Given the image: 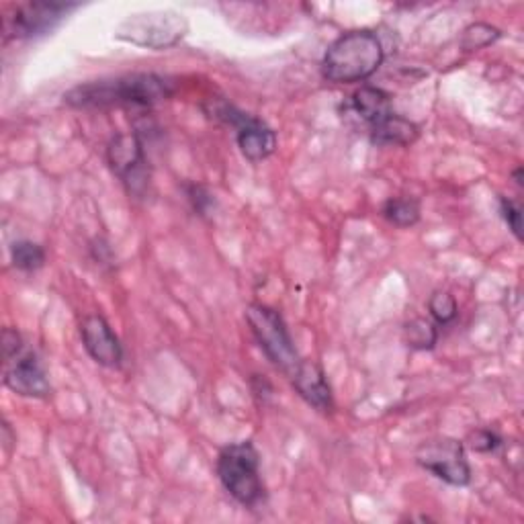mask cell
<instances>
[{"instance_id": "6da1fadb", "label": "cell", "mask_w": 524, "mask_h": 524, "mask_svg": "<svg viewBox=\"0 0 524 524\" xmlns=\"http://www.w3.org/2000/svg\"><path fill=\"white\" fill-rule=\"evenodd\" d=\"M174 93V82L158 74H129L113 80H97L72 89L64 99L76 109L150 107Z\"/></svg>"}, {"instance_id": "7a4b0ae2", "label": "cell", "mask_w": 524, "mask_h": 524, "mask_svg": "<svg viewBox=\"0 0 524 524\" xmlns=\"http://www.w3.org/2000/svg\"><path fill=\"white\" fill-rule=\"evenodd\" d=\"M383 46L373 31H353L336 39L324 56V78L336 84L359 82L377 72Z\"/></svg>"}, {"instance_id": "3957f363", "label": "cell", "mask_w": 524, "mask_h": 524, "mask_svg": "<svg viewBox=\"0 0 524 524\" xmlns=\"http://www.w3.org/2000/svg\"><path fill=\"white\" fill-rule=\"evenodd\" d=\"M189 31V21L177 11H146L129 15L119 27L117 37L148 50H166L179 43Z\"/></svg>"}, {"instance_id": "277c9868", "label": "cell", "mask_w": 524, "mask_h": 524, "mask_svg": "<svg viewBox=\"0 0 524 524\" xmlns=\"http://www.w3.org/2000/svg\"><path fill=\"white\" fill-rule=\"evenodd\" d=\"M258 453L252 443H236L226 447L217 459V475L224 488L242 506H256L265 490L258 475Z\"/></svg>"}, {"instance_id": "5b68a950", "label": "cell", "mask_w": 524, "mask_h": 524, "mask_svg": "<svg viewBox=\"0 0 524 524\" xmlns=\"http://www.w3.org/2000/svg\"><path fill=\"white\" fill-rule=\"evenodd\" d=\"M246 322L258 346L262 348V353L279 369L293 373L301 361L297 359V351L281 314L273 308H267V305L254 303L246 310Z\"/></svg>"}, {"instance_id": "8992f818", "label": "cell", "mask_w": 524, "mask_h": 524, "mask_svg": "<svg viewBox=\"0 0 524 524\" xmlns=\"http://www.w3.org/2000/svg\"><path fill=\"white\" fill-rule=\"evenodd\" d=\"M418 463L434 477L443 479L451 486H467L471 482V467L461 443L443 439L426 443L418 451Z\"/></svg>"}, {"instance_id": "52a82bcc", "label": "cell", "mask_w": 524, "mask_h": 524, "mask_svg": "<svg viewBox=\"0 0 524 524\" xmlns=\"http://www.w3.org/2000/svg\"><path fill=\"white\" fill-rule=\"evenodd\" d=\"M107 158L117 177L131 193H142L148 185V168L142 142L134 134L117 136L109 148Z\"/></svg>"}, {"instance_id": "ba28073f", "label": "cell", "mask_w": 524, "mask_h": 524, "mask_svg": "<svg viewBox=\"0 0 524 524\" xmlns=\"http://www.w3.org/2000/svg\"><path fill=\"white\" fill-rule=\"evenodd\" d=\"M76 5L66 3H29L15 9L11 17H5V33L11 37H35L50 31L60 23L68 11Z\"/></svg>"}, {"instance_id": "9c48e42d", "label": "cell", "mask_w": 524, "mask_h": 524, "mask_svg": "<svg viewBox=\"0 0 524 524\" xmlns=\"http://www.w3.org/2000/svg\"><path fill=\"white\" fill-rule=\"evenodd\" d=\"M80 334H82L84 348L99 365L119 367L123 359V348L117 336L113 334L111 326L101 316L84 318L80 326Z\"/></svg>"}, {"instance_id": "30bf717a", "label": "cell", "mask_w": 524, "mask_h": 524, "mask_svg": "<svg viewBox=\"0 0 524 524\" xmlns=\"http://www.w3.org/2000/svg\"><path fill=\"white\" fill-rule=\"evenodd\" d=\"M17 361L5 371V385L25 398H46L50 393V381L35 355H17Z\"/></svg>"}, {"instance_id": "8fae6325", "label": "cell", "mask_w": 524, "mask_h": 524, "mask_svg": "<svg viewBox=\"0 0 524 524\" xmlns=\"http://www.w3.org/2000/svg\"><path fill=\"white\" fill-rule=\"evenodd\" d=\"M291 375L295 389L305 402L320 412H328L332 408L330 385L324 371L316 363H299Z\"/></svg>"}, {"instance_id": "7c38bea8", "label": "cell", "mask_w": 524, "mask_h": 524, "mask_svg": "<svg viewBox=\"0 0 524 524\" xmlns=\"http://www.w3.org/2000/svg\"><path fill=\"white\" fill-rule=\"evenodd\" d=\"M238 146L248 160L258 162L269 158L275 152L277 136L273 129L262 125V121L256 119L252 125L238 131Z\"/></svg>"}, {"instance_id": "4fadbf2b", "label": "cell", "mask_w": 524, "mask_h": 524, "mask_svg": "<svg viewBox=\"0 0 524 524\" xmlns=\"http://www.w3.org/2000/svg\"><path fill=\"white\" fill-rule=\"evenodd\" d=\"M416 138L418 127L396 113L387 115L383 121L373 125V140L383 146H408L416 142Z\"/></svg>"}, {"instance_id": "5bb4252c", "label": "cell", "mask_w": 524, "mask_h": 524, "mask_svg": "<svg viewBox=\"0 0 524 524\" xmlns=\"http://www.w3.org/2000/svg\"><path fill=\"white\" fill-rule=\"evenodd\" d=\"M353 107L357 115L371 123L377 125L383 121L387 115H391V101L389 95L383 93L381 89H373V86H365V89L357 91L353 97Z\"/></svg>"}, {"instance_id": "9a60e30c", "label": "cell", "mask_w": 524, "mask_h": 524, "mask_svg": "<svg viewBox=\"0 0 524 524\" xmlns=\"http://www.w3.org/2000/svg\"><path fill=\"white\" fill-rule=\"evenodd\" d=\"M383 215H385V220L391 222L393 226L408 228L420 220V205L418 201L408 199V197L389 199L383 207Z\"/></svg>"}, {"instance_id": "2e32d148", "label": "cell", "mask_w": 524, "mask_h": 524, "mask_svg": "<svg viewBox=\"0 0 524 524\" xmlns=\"http://www.w3.org/2000/svg\"><path fill=\"white\" fill-rule=\"evenodd\" d=\"M11 254H13V265L21 271H37L43 267V262H46V252H43V248L27 240L15 242Z\"/></svg>"}, {"instance_id": "e0dca14e", "label": "cell", "mask_w": 524, "mask_h": 524, "mask_svg": "<svg viewBox=\"0 0 524 524\" xmlns=\"http://www.w3.org/2000/svg\"><path fill=\"white\" fill-rule=\"evenodd\" d=\"M404 334H406L408 346L416 348V351H426V348H432L436 340H439V332H436L434 324L422 318H416L410 324H406Z\"/></svg>"}, {"instance_id": "ac0fdd59", "label": "cell", "mask_w": 524, "mask_h": 524, "mask_svg": "<svg viewBox=\"0 0 524 524\" xmlns=\"http://www.w3.org/2000/svg\"><path fill=\"white\" fill-rule=\"evenodd\" d=\"M498 37H500V31L496 27L486 25V23H475L465 29L461 46L467 52H475V50H482L490 46V43H494Z\"/></svg>"}, {"instance_id": "d6986e66", "label": "cell", "mask_w": 524, "mask_h": 524, "mask_svg": "<svg viewBox=\"0 0 524 524\" xmlns=\"http://www.w3.org/2000/svg\"><path fill=\"white\" fill-rule=\"evenodd\" d=\"M428 310H430V316L439 324H449L459 314L455 297L447 291H436L428 301Z\"/></svg>"}, {"instance_id": "ffe728a7", "label": "cell", "mask_w": 524, "mask_h": 524, "mask_svg": "<svg viewBox=\"0 0 524 524\" xmlns=\"http://www.w3.org/2000/svg\"><path fill=\"white\" fill-rule=\"evenodd\" d=\"M502 215L508 224V228L512 230V234L522 240V209L518 203L510 201V199H502Z\"/></svg>"}, {"instance_id": "44dd1931", "label": "cell", "mask_w": 524, "mask_h": 524, "mask_svg": "<svg viewBox=\"0 0 524 524\" xmlns=\"http://www.w3.org/2000/svg\"><path fill=\"white\" fill-rule=\"evenodd\" d=\"M498 445H500V439H498V434L492 432V430H477L471 436V447L475 451L488 453V451H494Z\"/></svg>"}, {"instance_id": "7402d4cb", "label": "cell", "mask_w": 524, "mask_h": 524, "mask_svg": "<svg viewBox=\"0 0 524 524\" xmlns=\"http://www.w3.org/2000/svg\"><path fill=\"white\" fill-rule=\"evenodd\" d=\"M3 348H5V361L9 363L13 357H17L23 348L21 336L15 330H5L3 332Z\"/></svg>"}]
</instances>
